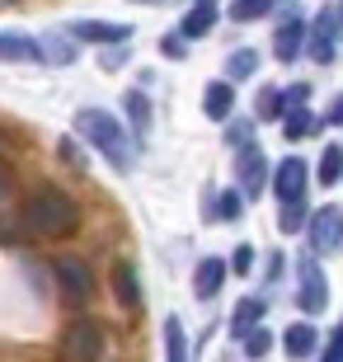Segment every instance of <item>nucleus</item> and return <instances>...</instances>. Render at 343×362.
Returning <instances> with one entry per match:
<instances>
[{"label":"nucleus","mask_w":343,"mask_h":362,"mask_svg":"<svg viewBox=\"0 0 343 362\" xmlns=\"http://www.w3.org/2000/svg\"><path fill=\"white\" fill-rule=\"evenodd\" d=\"M80 221L76 212V198L71 193H62V188H42L38 198L24 207V216H19V230H24L28 240H57V235H71Z\"/></svg>","instance_id":"nucleus-1"},{"label":"nucleus","mask_w":343,"mask_h":362,"mask_svg":"<svg viewBox=\"0 0 343 362\" xmlns=\"http://www.w3.org/2000/svg\"><path fill=\"white\" fill-rule=\"evenodd\" d=\"M76 136H80V141H90L94 151H104V160L113 165L118 175L132 170V141H127L122 122L113 118L108 108H80V113H76Z\"/></svg>","instance_id":"nucleus-2"},{"label":"nucleus","mask_w":343,"mask_h":362,"mask_svg":"<svg viewBox=\"0 0 343 362\" xmlns=\"http://www.w3.org/2000/svg\"><path fill=\"white\" fill-rule=\"evenodd\" d=\"M52 273H57V287H62V296H66V301H76V306H85V301H90L94 273H90V264H85V259L62 255V259L52 264Z\"/></svg>","instance_id":"nucleus-3"},{"label":"nucleus","mask_w":343,"mask_h":362,"mask_svg":"<svg viewBox=\"0 0 343 362\" xmlns=\"http://www.w3.org/2000/svg\"><path fill=\"white\" fill-rule=\"evenodd\" d=\"M104 349V334L94 320H71L62 334V362H94Z\"/></svg>","instance_id":"nucleus-4"},{"label":"nucleus","mask_w":343,"mask_h":362,"mask_svg":"<svg viewBox=\"0 0 343 362\" xmlns=\"http://www.w3.org/2000/svg\"><path fill=\"white\" fill-rule=\"evenodd\" d=\"M306 184H310V170H306V160H296V156H287V160L273 170V193H277L282 207H287V202H301Z\"/></svg>","instance_id":"nucleus-5"},{"label":"nucleus","mask_w":343,"mask_h":362,"mask_svg":"<svg viewBox=\"0 0 343 362\" xmlns=\"http://www.w3.org/2000/svg\"><path fill=\"white\" fill-rule=\"evenodd\" d=\"M306 235H310V245H315L320 255H325V250H334V245L343 240V207H320V212L310 216Z\"/></svg>","instance_id":"nucleus-6"},{"label":"nucleus","mask_w":343,"mask_h":362,"mask_svg":"<svg viewBox=\"0 0 343 362\" xmlns=\"http://www.w3.org/2000/svg\"><path fill=\"white\" fill-rule=\"evenodd\" d=\"M66 33L80 38V42H113V47L132 38V28H127V24H104V19H76Z\"/></svg>","instance_id":"nucleus-7"},{"label":"nucleus","mask_w":343,"mask_h":362,"mask_svg":"<svg viewBox=\"0 0 343 362\" xmlns=\"http://www.w3.org/2000/svg\"><path fill=\"white\" fill-rule=\"evenodd\" d=\"M236 175H240V193H259L264 188V179H268V160H264V151L259 146H245L240 151V160H236Z\"/></svg>","instance_id":"nucleus-8"},{"label":"nucleus","mask_w":343,"mask_h":362,"mask_svg":"<svg viewBox=\"0 0 343 362\" xmlns=\"http://www.w3.org/2000/svg\"><path fill=\"white\" fill-rule=\"evenodd\" d=\"M330 306V287H325V273L315 269V264H310V255L301 259V310H310V315H315V310H325Z\"/></svg>","instance_id":"nucleus-9"},{"label":"nucleus","mask_w":343,"mask_h":362,"mask_svg":"<svg viewBox=\"0 0 343 362\" xmlns=\"http://www.w3.org/2000/svg\"><path fill=\"white\" fill-rule=\"evenodd\" d=\"M0 62L24 66V62H42V42L28 33H0Z\"/></svg>","instance_id":"nucleus-10"},{"label":"nucleus","mask_w":343,"mask_h":362,"mask_svg":"<svg viewBox=\"0 0 343 362\" xmlns=\"http://www.w3.org/2000/svg\"><path fill=\"white\" fill-rule=\"evenodd\" d=\"M226 273H231V264H226V259H202L198 273H193V296H198V301H211V296L221 292Z\"/></svg>","instance_id":"nucleus-11"},{"label":"nucleus","mask_w":343,"mask_h":362,"mask_svg":"<svg viewBox=\"0 0 343 362\" xmlns=\"http://www.w3.org/2000/svg\"><path fill=\"white\" fill-rule=\"evenodd\" d=\"M231 108H236V85L231 81H211L207 90H202V113H207L211 122H226Z\"/></svg>","instance_id":"nucleus-12"},{"label":"nucleus","mask_w":343,"mask_h":362,"mask_svg":"<svg viewBox=\"0 0 343 362\" xmlns=\"http://www.w3.org/2000/svg\"><path fill=\"white\" fill-rule=\"evenodd\" d=\"M282 344H287V358H310V353L320 349V334H315L310 320H296V325H287Z\"/></svg>","instance_id":"nucleus-13"},{"label":"nucleus","mask_w":343,"mask_h":362,"mask_svg":"<svg viewBox=\"0 0 343 362\" xmlns=\"http://www.w3.org/2000/svg\"><path fill=\"white\" fill-rule=\"evenodd\" d=\"M259 320H264V301H259V296H245V301L236 306V315H231V334L245 339Z\"/></svg>","instance_id":"nucleus-14"},{"label":"nucleus","mask_w":343,"mask_h":362,"mask_svg":"<svg viewBox=\"0 0 343 362\" xmlns=\"http://www.w3.org/2000/svg\"><path fill=\"white\" fill-rule=\"evenodd\" d=\"M113 292H118L122 306H141V287H136V269L132 264H118V269H113Z\"/></svg>","instance_id":"nucleus-15"},{"label":"nucleus","mask_w":343,"mask_h":362,"mask_svg":"<svg viewBox=\"0 0 343 362\" xmlns=\"http://www.w3.org/2000/svg\"><path fill=\"white\" fill-rule=\"evenodd\" d=\"M301 38H306V28L296 24V19L277 28V62H296V57H301Z\"/></svg>","instance_id":"nucleus-16"},{"label":"nucleus","mask_w":343,"mask_h":362,"mask_svg":"<svg viewBox=\"0 0 343 362\" xmlns=\"http://www.w3.org/2000/svg\"><path fill=\"white\" fill-rule=\"evenodd\" d=\"M122 108H127V118H132V132H136V136L146 141V132H151V99L132 90L127 99H122Z\"/></svg>","instance_id":"nucleus-17"},{"label":"nucleus","mask_w":343,"mask_h":362,"mask_svg":"<svg viewBox=\"0 0 343 362\" xmlns=\"http://www.w3.org/2000/svg\"><path fill=\"white\" fill-rule=\"evenodd\" d=\"M282 132H287V141H301V136L320 132V118H315V113H306V108H291V113H287V127H282Z\"/></svg>","instance_id":"nucleus-18"},{"label":"nucleus","mask_w":343,"mask_h":362,"mask_svg":"<svg viewBox=\"0 0 343 362\" xmlns=\"http://www.w3.org/2000/svg\"><path fill=\"white\" fill-rule=\"evenodd\" d=\"M165 358L170 362H188V339L179 320H165Z\"/></svg>","instance_id":"nucleus-19"},{"label":"nucleus","mask_w":343,"mask_h":362,"mask_svg":"<svg viewBox=\"0 0 343 362\" xmlns=\"http://www.w3.org/2000/svg\"><path fill=\"white\" fill-rule=\"evenodd\" d=\"M38 42H42V47H52L42 62H66V66H71V62L80 57L76 47H71V33H47V38H38Z\"/></svg>","instance_id":"nucleus-20"},{"label":"nucleus","mask_w":343,"mask_h":362,"mask_svg":"<svg viewBox=\"0 0 343 362\" xmlns=\"http://www.w3.org/2000/svg\"><path fill=\"white\" fill-rule=\"evenodd\" d=\"M211 24H216V10H211V5H198V10L184 19V28H179V33H184V38H202Z\"/></svg>","instance_id":"nucleus-21"},{"label":"nucleus","mask_w":343,"mask_h":362,"mask_svg":"<svg viewBox=\"0 0 343 362\" xmlns=\"http://www.w3.org/2000/svg\"><path fill=\"white\" fill-rule=\"evenodd\" d=\"M339 179H343V151L325 146V156H320V184H339Z\"/></svg>","instance_id":"nucleus-22"},{"label":"nucleus","mask_w":343,"mask_h":362,"mask_svg":"<svg viewBox=\"0 0 343 362\" xmlns=\"http://www.w3.org/2000/svg\"><path fill=\"white\" fill-rule=\"evenodd\" d=\"M254 71H259V57L254 52H231V62H226V76H231V81H245Z\"/></svg>","instance_id":"nucleus-23"},{"label":"nucleus","mask_w":343,"mask_h":362,"mask_svg":"<svg viewBox=\"0 0 343 362\" xmlns=\"http://www.w3.org/2000/svg\"><path fill=\"white\" fill-rule=\"evenodd\" d=\"M240 212H245V202H240V188H226V193H221V202L211 207V216H221V221H236Z\"/></svg>","instance_id":"nucleus-24"},{"label":"nucleus","mask_w":343,"mask_h":362,"mask_svg":"<svg viewBox=\"0 0 343 362\" xmlns=\"http://www.w3.org/2000/svg\"><path fill=\"white\" fill-rule=\"evenodd\" d=\"M287 108V94H277V90H264L259 94V118H277Z\"/></svg>","instance_id":"nucleus-25"},{"label":"nucleus","mask_w":343,"mask_h":362,"mask_svg":"<svg viewBox=\"0 0 343 362\" xmlns=\"http://www.w3.org/2000/svg\"><path fill=\"white\" fill-rule=\"evenodd\" d=\"M268 349H273V334H268V329H254V334H245V358H264Z\"/></svg>","instance_id":"nucleus-26"},{"label":"nucleus","mask_w":343,"mask_h":362,"mask_svg":"<svg viewBox=\"0 0 343 362\" xmlns=\"http://www.w3.org/2000/svg\"><path fill=\"white\" fill-rule=\"evenodd\" d=\"M184 33H165V38H160V52H165V57H170V62H184V57H188V47H184Z\"/></svg>","instance_id":"nucleus-27"},{"label":"nucleus","mask_w":343,"mask_h":362,"mask_svg":"<svg viewBox=\"0 0 343 362\" xmlns=\"http://www.w3.org/2000/svg\"><path fill=\"white\" fill-rule=\"evenodd\" d=\"M264 10H268V0H236V10H231V14H236V19H259Z\"/></svg>","instance_id":"nucleus-28"},{"label":"nucleus","mask_w":343,"mask_h":362,"mask_svg":"<svg viewBox=\"0 0 343 362\" xmlns=\"http://www.w3.org/2000/svg\"><path fill=\"white\" fill-rule=\"evenodd\" d=\"M301 221H306V207L301 202H287L282 207V230H301Z\"/></svg>","instance_id":"nucleus-29"},{"label":"nucleus","mask_w":343,"mask_h":362,"mask_svg":"<svg viewBox=\"0 0 343 362\" xmlns=\"http://www.w3.org/2000/svg\"><path fill=\"white\" fill-rule=\"evenodd\" d=\"M99 66H104V71L127 66V47H108V52H99Z\"/></svg>","instance_id":"nucleus-30"},{"label":"nucleus","mask_w":343,"mask_h":362,"mask_svg":"<svg viewBox=\"0 0 343 362\" xmlns=\"http://www.w3.org/2000/svg\"><path fill=\"white\" fill-rule=\"evenodd\" d=\"M250 264H254V250H250V245H240L236 255H231V273H240V278H245V273H250Z\"/></svg>","instance_id":"nucleus-31"},{"label":"nucleus","mask_w":343,"mask_h":362,"mask_svg":"<svg viewBox=\"0 0 343 362\" xmlns=\"http://www.w3.org/2000/svg\"><path fill=\"white\" fill-rule=\"evenodd\" d=\"M320 362H343V325L334 329V339H330V353H325Z\"/></svg>","instance_id":"nucleus-32"},{"label":"nucleus","mask_w":343,"mask_h":362,"mask_svg":"<svg viewBox=\"0 0 343 362\" xmlns=\"http://www.w3.org/2000/svg\"><path fill=\"white\" fill-rule=\"evenodd\" d=\"M57 156H62V160H71L76 170L85 165V160H80V146H76V141H66V136H62V146H57Z\"/></svg>","instance_id":"nucleus-33"},{"label":"nucleus","mask_w":343,"mask_h":362,"mask_svg":"<svg viewBox=\"0 0 343 362\" xmlns=\"http://www.w3.org/2000/svg\"><path fill=\"white\" fill-rule=\"evenodd\" d=\"M325 122H334V127H343V94H339V99L330 104V118H325Z\"/></svg>","instance_id":"nucleus-34"},{"label":"nucleus","mask_w":343,"mask_h":362,"mask_svg":"<svg viewBox=\"0 0 343 362\" xmlns=\"http://www.w3.org/2000/svg\"><path fill=\"white\" fill-rule=\"evenodd\" d=\"M5 193H10V179H5V170H0V198H5Z\"/></svg>","instance_id":"nucleus-35"},{"label":"nucleus","mask_w":343,"mask_h":362,"mask_svg":"<svg viewBox=\"0 0 343 362\" xmlns=\"http://www.w3.org/2000/svg\"><path fill=\"white\" fill-rule=\"evenodd\" d=\"M141 5H160V0H141Z\"/></svg>","instance_id":"nucleus-36"},{"label":"nucleus","mask_w":343,"mask_h":362,"mask_svg":"<svg viewBox=\"0 0 343 362\" xmlns=\"http://www.w3.org/2000/svg\"><path fill=\"white\" fill-rule=\"evenodd\" d=\"M202 5H211V0H202Z\"/></svg>","instance_id":"nucleus-37"}]
</instances>
